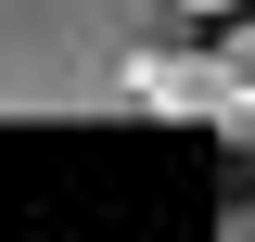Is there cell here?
<instances>
[{"label":"cell","mask_w":255,"mask_h":242,"mask_svg":"<svg viewBox=\"0 0 255 242\" xmlns=\"http://www.w3.org/2000/svg\"><path fill=\"white\" fill-rule=\"evenodd\" d=\"M166 0H0V115H128V64Z\"/></svg>","instance_id":"1"},{"label":"cell","mask_w":255,"mask_h":242,"mask_svg":"<svg viewBox=\"0 0 255 242\" xmlns=\"http://www.w3.org/2000/svg\"><path fill=\"white\" fill-rule=\"evenodd\" d=\"M128 102H140V115H217V51L140 38V64H128Z\"/></svg>","instance_id":"2"},{"label":"cell","mask_w":255,"mask_h":242,"mask_svg":"<svg viewBox=\"0 0 255 242\" xmlns=\"http://www.w3.org/2000/svg\"><path fill=\"white\" fill-rule=\"evenodd\" d=\"M217 242H255V204H230V217H217Z\"/></svg>","instance_id":"4"},{"label":"cell","mask_w":255,"mask_h":242,"mask_svg":"<svg viewBox=\"0 0 255 242\" xmlns=\"http://www.w3.org/2000/svg\"><path fill=\"white\" fill-rule=\"evenodd\" d=\"M204 127H230V140H255V26L230 38V51H217V115H204Z\"/></svg>","instance_id":"3"},{"label":"cell","mask_w":255,"mask_h":242,"mask_svg":"<svg viewBox=\"0 0 255 242\" xmlns=\"http://www.w3.org/2000/svg\"><path fill=\"white\" fill-rule=\"evenodd\" d=\"M166 13H243V0H166Z\"/></svg>","instance_id":"5"}]
</instances>
